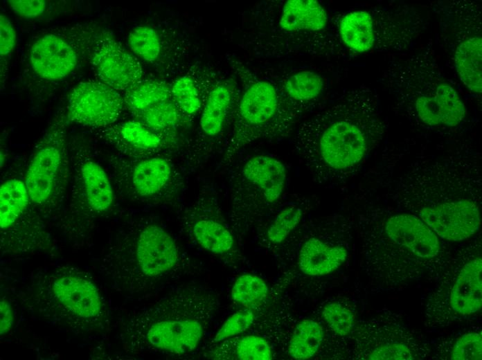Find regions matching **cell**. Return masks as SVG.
<instances>
[{
  "mask_svg": "<svg viewBox=\"0 0 482 360\" xmlns=\"http://www.w3.org/2000/svg\"><path fill=\"white\" fill-rule=\"evenodd\" d=\"M386 237L395 245L418 258H435L440 252L438 235L420 217L407 213L397 214L386 219Z\"/></svg>",
  "mask_w": 482,
  "mask_h": 360,
  "instance_id": "7402d4cb",
  "label": "cell"
},
{
  "mask_svg": "<svg viewBox=\"0 0 482 360\" xmlns=\"http://www.w3.org/2000/svg\"><path fill=\"white\" fill-rule=\"evenodd\" d=\"M321 314L330 330L339 336L348 334L355 325L352 312L338 302L327 303Z\"/></svg>",
  "mask_w": 482,
  "mask_h": 360,
  "instance_id": "d590c367",
  "label": "cell"
},
{
  "mask_svg": "<svg viewBox=\"0 0 482 360\" xmlns=\"http://www.w3.org/2000/svg\"><path fill=\"white\" fill-rule=\"evenodd\" d=\"M32 203L24 180L12 178L0 187V227L6 231L22 217Z\"/></svg>",
  "mask_w": 482,
  "mask_h": 360,
  "instance_id": "4316f807",
  "label": "cell"
},
{
  "mask_svg": "<svg viewBox=\"0 0 482 360\" xmlns=\"http://www.w3.org/2000/svg\"><path fill=\"white\" fill-rule=\"evenodd\" d=\"M73 197L86 213L100 215L114 201V188L103 168L86 152H74L70 159Z\"/></svg>",
  "mask_w": 482,
  "mask_h": 360,
  "instance_id": "ac0fdd59",
  "label": "cell"
},
{
  "mask_svg": "<svg viewBox=\"0 0 482 360\" xmlns=\"http://www.w3.org/2000/svg\"><path fill=\"white\" fill-rule=\"evenodd\" d=\"M104 28L90 20L44 28L28 43L23 56L21 82L28 94L47 97L86 64L90 63Z\"/></svg>",
  "mask_w": 482,
  "mask_h": 360,
  "instance_id": "5b68a950",
  "label": "cell"
},
{
  "mask_svg": "<svg viewBox=\"0 0 482 360\" xmlns=\"http://www.w3.org/2000/svg\"><path fill=\"white\" fill-rule=\"evenodd\" d=\"M375 360H409L413 359L409 348L400 343H387L376 348L368 356Z\"/></svg>",
  "mask_w": 482,
  "mask_h": 360,
  "instance_id": "74e56055",
  "label": "cell"
},
{
  "mask_svg": "<svg viewBox=\"0 0 482 360\" xmlns=\"http://www.w3.org/2000/svg\"><path fill=\"white\" fill-rule=\"evenodd\" d=\"M268 294V286L262 278L247 273L240 276L235 280L231 291V298L237 305L256 311L263 305Z\"/></svg>",
  "mask_w": 482,
  "mask_h": 360,
  "instance_id": "4dcf8cb0",
  "label": "cell"
},
{
  "mask_svg": "<svg viewBox=\"0 0 482 360\" xmlns=\"http://www.w3.org/2000/svg\"><path fill=\"white\" fill-rule=\"evenodd\" d=\"M0 332L2 335L10 329L13 322L11 307L4 299L0 302Z\"/></svg>",
  "mask_w": 482,
  "mask_h": 360,
  "instance_id": "ab89813d",
  "label": "cell"
},
{
  "mask_svg": "<svg viewBox=\"0 0 482 360\" xmlns=\"http://www.w3.org/2000/svg\"><path fill=\"white\" fill-rule=\"evenodd\" d=\"M418 217L443 240L463 241L474 235L481 225L479 205L473 197L457 201L425 206Z\"/></svg>",
  "mask_w": 482,
  "mask_h": 360,
  "instance_id": "ffe728a7",
  "label": "cell"
},
{
  "mask_svg": "<svg viewBox=\"0 0 482 360\" xmlns=\"http://www.w3.org/2000/svg\"><path fill=\"white\" fill-rule=\"evenodd\" d=\"M267 78L275 85L287 109L298 122L316 106L325 91L324 78L308 69L271 74Z\"/></svg>",
  "mask_w": 482,
  "mask_h": 360,
  "instance_id": "44dd1931",
  "label": "cell"
},
{
  "mask_svg": "<svg viewBox=\"0 0 482 360\" xmlns=\"http://www.w3.org/2000/svg\"><path fill=\"white\" fill-rule=\"evenodd\" d=\"M17 43V34L13 24L4 14L0 15V78L1 90L5 86L9 71L10 61Z\"/></svg>",
  "mask_w": 482,
  "mask_h": 360,
  "instance_id": "e575fe53",
  "label": "cell"
},
{
  "mask_svg": "<svg viewBox=\"0 0 482 360\" xmlns=\"http://www.w3.org/2000/svg\"><path fill=\"white\" fill-rule=\"evenodd\" d=\"M422 27L420 14L404 6L349 11L337 22L341 44L357 53L407 49Z\"/></svg>",
  "mask_w": 482,
  "mask_h": 360,
  "instance_id": "9c48e42d",
  "label": "cell"
},
{
  "mask_svg": "<svg viewBox=\"0 0 482 360\" xmlns=\"http://www.w3.org/2000/svg\"><path fill=\"white\" fill-rule=\"evenodd\" d=\"M382 82L396 101L422 124L452 127L465 118L463 101L429 52L392 62Z\"/></svg>",
  "mask_w": 482,
  "mask_h": 360,
  "instance_id": "8992f818",
  "label": "cell"
},
{
  "mask_svg": "<svg viewBox=\"0 0 482 360\" xmlns=\"http://www.w3.org/2000/svg\"><path fill=\"white\" fill-rule=\"evenodd\" d=\"M125 108L119 91L98 80H89L71 90L65 111L68 123L97 130L117 123Z\"/></svg>",
  "mask_w": 482,
  "mask_h": 360,
  "instance_id": "2e32d148",
  "label": "cell"
},
{
  "mask_svg": "<svg viewBox=\"0 0 482 360\" xmlns=\"http://www.w3.org/2000/svg\"><path fill=\"white\" fill-rule=\"evenodd\" d=\"M217 308L206 285H175L153 303L134 311L123 323L121 339L134 353L183 357L198 350Z\"/></svg>",
  "mask_w": 482,
  "mask_h": 360,
  "instance_id": "3957f363",
  "label": "cell"
},
{
  "mask_svg": "<svg viewBox=\"0 0 482 360\" xmlns=\"http://www.w3.org/2000/svg\"><path fill=\"white\" fill-rule=\"evenodd\" d=\"M240 45L257 57H328L341 46L337 23L316 0H267L247 14Z\"/></svg>",
  "mask_w": 482,
  "mask_h": 360,
  "instance_id": "277c9868",
  "label": "cell"
},
{
  "mask_svg": "<svg viewBox=\"0 0 482 360\" xmlns=\"http://www.w3.org/2000/svg\"><path fill=\"white\" fill-rule=\"evenodd\" d=\"M256 310L240 309L231 314L218 329L210 343H214L241 334L255 323Z\"/></svg>",
  "mask_w": 482,
  "mask_h": 360,
  "instance_id": "836d02e7",
  "label": "cell"
},
{
  "mask_svg": "<svg viewBox=\"0 0 482 360\" xmlns=\"http://www.w3.org/2000/svg\"><path fill=\"white\" fill-rule=\"evenodd\" d=\"M155 132L174 134L179 127L189 122L170 98L156 104L134 116Z\"/></svg>",
  "mask_w": 482,
  "mask_h": 360,
  "instance_id": "f546056e",
  "label": "cell"
},
{
  "mask_svg": "<svg viewBox=\"0 0 482 360\" xmlns=\"http://www.w3.org/2000/svg\"><path fill=\"white\" fill-rule=\"evenodd\" d=\"M8 6L16 15L32 19L42 16L47 10L48 1L44 0H9Z\"/></svg>",
  "mask_w": 482,
  "mask_h": 360,
  "instance_id": "f35d334b",
  "label": "cell"
},
{
  "mask_svg": "<svg viewBox=\"0 0 482 360\" xmlns=\"http://www.w3.org/2000/svg\"><path fill=\"white\" fill-rule=\"evenodd\" d=\"M449 304L461 315H471L481 308V258H476L463 266L452 287Z\"/></svg>",
  "mask_w": 482,
  "mask_h": 360,
  "instance_id": "484cf974",
  "label": "cell"
},
{
  "mask_svg": "<svg viewBox=\"0 0 482 360\" xmlns=\"http://www.w3.org/2000/svg\"><path fill=\"white\" fill-rule=\"evenodd\" d=\"M228 60L239 80L240 93L224 145L222 165L229 164L243 148L258 141L285 138L298 123L272 82L241 61Z\"/></svg>",
  "mask_w": 482,
  "mask_h": 360,
  "instance_id": "52a82bcc",
  "label": "cell"
},
{
  "mask_svg": "<svg viewBox=\"0 0 482 360\" xmlns=\"http://www.w3.org/2000/svg\"><path fill=\"white\" fill-rule=\"evenodd\" d=\"M111 175L118 191L127 198L157 206L178 201L186 186L181 169L165 154L112 157Z\"/></svg>",
  "mask_w": 482,
  "mask_h": 360,
  "instance_id": "30bf717a",
  "label": "cell"
},
{
  "mask_svg": "<svg viewBox=\"0 0 482 360\" xmlns=\"http://www.w3.org/2000/svg\"><path fill=\"white\" fill-rule=\"evenodd\" d=\"M166 30L150 24L133 28L127 36V46L139 60L157 68H161L176 54L172 39Z\"/></svg>",
  "mask_w": 482,
  "mask_h": 360,
  "instance_id": "cb8c5ba5",
  "label": "cell"
},
{
  "mask_svg": "<svg viewBox=\"0 0 482 360\" xmlns=\"http://www.w3.org/2000/svg\"><path fill=\"white\" fill-rule=\"evenodd\" d=\"M286 181L285 164L271 155L256 154L242 162L229 184L234 224L243 230L251 226L263 210L279 201Z\"/></svg>",
  "mask_w": 482,
  "mask_h": 360,
  "instance_id": "8fae6325",
  "label": "cell"
},
{
  "mask_svg": "<svg viewBox=\"0 0 482 360\" xmlns=\"http://www.w3.org/2000/svg\"><path fill=\"white\" fill-rule=\"evenodd\" d=\"M348 255V251L343 244L312 235L304 240L299 246L297 263L304 274L321 276L339 269Z\"/></svg>",
  "mask_w": 482,
  "mask_h": 360,
  "instance_id": "603a6c76",
  "label": "cell"
},
{
  "mask_svg": "<svg viewBox=\"0 0 482 360\" xmlns=\"http://www.w3.org/2000/svg\"><path fill=\"white\" fill-rule=\"evenodd\" d=\"M178 220L184 234L204 251L220 257L234 253V235L221 219L211 188H203L193 202L182 207Z\"/></svg>",
  "mask_w": 482,
  "mask_h": 360,
  "instance_id": "9a60e30c",
  "label": "cell"
},
{
  "mask_svg": "<svg viewBox=\"0 0 482 360\" xmlns=\"http://www.w3.org/2000/svg\"><path fill=\"white\" fill-rule=\"evenodd\" d=\"M304 214L303 206L290 202L281 208L267 225L265 237L272 245L284 242L301 223Z\"/></svg>",
  "mask_w": 482,
  "mask_h": 360,
  "instance_id": "1f68e13d",
  "label": "cell"
},
{
  "mask_svg": "<svg viewBox=\"0 0 482 360\" xmlns=\"http://www.w3.org/2000/svg\"><path fill=\"white\" fill-rule=\"evenodd\" d=\"M65 109L58 111L35 145L24 177L32 204H55L62 196L69 171Z\"/></svg>",
  "mask_w": 482,
  "mask_h": 360,
  "instance_id": "7c38bea8",
  "label": "cell"
},
{
  "mask_svg": "<svg viewBox=\"0 0 482 360\" xmlns=\"http://www.w3.org/2000/svg\"><path fill=\"white\" fill-rule=\"evenodd\" d=\"M384 130L377 93L359 86L303 120L292 146L314 181L335 184L358 170Z\"/></svg>",
  "mask_w": 482,
  "mask_h": 360,
  "instance_id": "6da1fadb",
  "label": "cell"
},
{
  "mask_svg": "<svg viewBox=\"0 0 482 360\" xmlns=\"http://www.w3.org/2000/svg\"><path fill=\"white\" fill-rule=\"evenodd\" d=\"M101 271L116 290L144 296L202 272L164 226L147 216L127 218L111 236Z\"/></svg>",
  "mask_w": 482,
  "mask_h": 360,
  "instance_id": "7a4b0ae2",
  "label": "cell"
},
{
  "mask_svg": "<svg viewBox=\"0 0 482 360\" xmlns=\"http://www.w3.org/2000/svg\"><path fill=\"white\" fill-rule=\"evenodd\" d=\"M440 26L461 81L472 92L482 91L481 6L452 1L440 7Z\"/></svg>",
  "mask_w": 482,
  "mask_h": 360,
  "instance_id": "4fadbf2b",
  "label": "cell"
},
{
  "mask_svg": "<svg viewBox=\"0 0 482 360\" xmlns=\"http://www.w3.org/2000/svg\"><path fill=\"white\" fill-rule=\"evenodd\" d=\"M324 333L323 327L313 319H303L294 327L288 343L289 355L295 359H307L319 351Z\"/></svg>",
  "mask_w": 482,
  "mask_h": 360,
  "instance_id": "f1b7e54d",
  "label": "cell"
},
{
  "mask_svg": "<svg viewBox=\"0 0 482 360\" xmlns=\"http://www.w3.org/2000/svg\"><path fill=\"white\" fill-rule=\"evenodd\" d=\"M125 107L133 116L171 98L170 84L164 80H141L122 94Z\"/></svg>",
  "mask_w": 482,
  "mask_h": 360,
  "instance_id": "83f0119b",
  "label": "cell"
},
{
  "mask_svg": "<svg viewBox=\"0 0 482 360\" xmlns=\"http://www.w3.org/2000/svg\"><path fill=\"white\" fill-rule=\"evenodd\" d=\"M96 135L119 154L132 157L164 154L177 144L175 134L155 132L135 118L97 129Z\"/></svg>",
  "mask_w": 482,
  "mask_h": 360,
  "instance_id": "d6986e66",
  "label": "cell"
},
{
  "mask_svg": "<svg viewBox=\"0 0 482 360\" xmlns=\"http://www.w3.org/2000/svg\"><path fill=\"white\" fill-rule=\"evenodd\" d=\"M240 93L235 75H217L199 114L197 132L187 147L186 161L190 168L204 163L226 137Z\"/></svg>",
  "mask_w": 482,
  "mask_h": 360,
  "instance_id": "5bb4252c",
  "label": "cell"
},
{
  "mask_svg": "<svg viewBox=\"0 0 482 360\" xmlns=\"http://www.w3.org/2000/svg\"><path fill=\"white\" fill-rule=\"evenodd\" d=\"M31 289L40 312L75 328L99 325L105 314L101 294L90 277L74 267H59L43 273Z\"/></svg>",
  "mask_w": 482,
  "mask_h": 360,
  "instance_id": "ba28073f",
  "label": "cell"
},
{
  "mask_svg": "<svg viewBox=\"0 0 482 360\" xmlns=\"http://www.w3.org/2000/svg\"><path fill=\"white\" fill-rule=\"evenodd\" d=\"M450 357L453 360H481V332H471L461 336L454 345Z\"/></svg>",
  "mask_w": 482,
  "mask_h": 360,
  "instance_id": "8d00e7d4",
  "label": "cell"
},
{
  "mask_svg": "<svg viewBox=\"0 0 482 360\" xmlns=\"http://www.w3.org/2000/svg\"><path fill=\"white\" fill-rule=\"evenodd\" d=\"M190 70L177 77L170 84L171 99L190 121L200 114L208 92L217 75L209 73L206 77Z\"/></svg>",
  "mask_w": 482,
  "mask_h": 360,
  "instance_id": "d4e9b609",
  "label": "cell"
},
{
  "mask_svg": "<svg viewBox=\"0 0 482 360\" xmlns=\"http://www.w3.org/2000/svg\"><path fill=\"white\" fill-rule=\"evenodd\" d=\"M98 80L118 91H125L143 80L140 60L126 50L104 27L93 46L90 61Z\"/></svg>",
  "mask_w": 482,
  "mask_h": 360,
  "instance_id": "e0dca14e",
  "label": "cell"
},
{
  "mask_svg": "<svg viewBox=\"0 0 482 360\" xmlns=\"http://www.w3.org/2000/svg\"><path fill=\"white\" fill-rule=\"evenodd\" d=\"M233 357L240 360H271L272 349L263 337L247 334L239 337L232 345Z\"/></svg>",
  "mask_w": 482,
  "mask_h": 360,
  "instance_id": "d6a6232c",
  "label": "cell"
}]
</instances>
